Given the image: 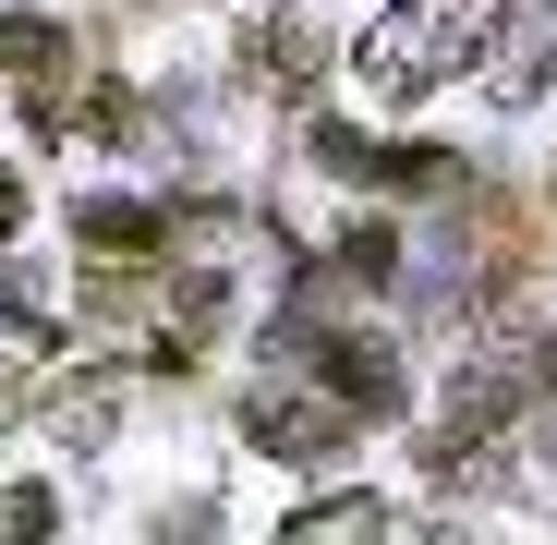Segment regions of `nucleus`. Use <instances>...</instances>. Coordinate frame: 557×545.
Listing matches in <instances>:
<instances>
[{
  "instance_id": "f257e3e1",
  "label": "nucleus",
  "mask_w": 557,
  "mask_h": 545,
  "mask_svg": "<svg viewBox=\"0 0 557 545\" xmlns=\"http://www.w3.org/2000/svg\"><path fill=\"white\" fill-rule=\"evenodd\" d=\"M473 49H485V13H460V0H400V13H376L363 25V85L376 98H424V85H448V73H473Z\"/></svg>"
},
{
  "instance_id": "f03ea898",
  "label": "nucleus",
  "mask_w": 557,
  "mask_h": 545,
  "mask_svg": "<svg viewBox=\"0 0 557 545\" xmlns=\"http://www.w3.org/2000/svg\"><path fill=\"white\" fill-rule=\"evenodd\" d=\"M0 73L25 85V122L61 146L73 134V110H85V61H73V37L49 25V13H25V25H0Z\"/></svg>"
},
{
  "instance_id": "7ed1b4c3",
  "label": "nucleus",
  "mask_w": 557,
  "mask_h": 545,
  "mask_svg": "<svg viewBox=\"0 0 557 545\" xmlns=\"http://www.w3.org/2000/svg\"><path fill=\"white\" fill-rule=\"evenodd\" d=\"M304 363H315V388L351 412V424H376V412H400V351L388 339H351V327H315L304 339Z\"/></svg>"
},
{
  "instance_id": "20e7f679",
  "label": "nucleus",
  "mask_w": 557,
  "mask_h": 545,
  "mask_svg": "<svg viewBox=\"0 0 557 545\" xmlns=\"http://www.w3.org/2000/svg\"><path fill=\"white\" fill-rule=\"evenodd\" d=\"M243 85H255V98H304V85H315V61H327V37L304 25V13H267V25H243Z\"/></svg>"
},
{
  "instance_id": "39448f33",
  "label": "nucleus",
  "mask_w": 557,
  "mask_h": 545,
  "mask_svg": "<svg viewBox=\"0 0 557 545\" xmlns=\"http://www.w3.org/2000/svg\"><path fill=\"white\" fill-rule=\"evenodd\" d=\"M255 448H278V461H327V448H351V412H339V400L267 388V400H255Z\"/></svg>"
},
{
  "instance_id": "423d86ee",
  "label": "nucleus",
  "mask_w": 557,
  "mask_h": 545,
  "mask_svg": "<svg viewBox=\"0 0 557 545\" xmlns=\"http://www.w3.org/2000/svg\"><path fill=\"white\" fill-rule=\"evenodd\" d=\"M485 85H497V98H533V85H545V61H557V37H545V13H533V0H509V13L485 25Z\"/></svg>"
},
{
  "instance_id": "0eeeda50",
  "label": "nucleus",
  "mask_w": 557,
  "mask_h": 545,
  "mask_svg": "<svg viewBox=\"0 0 557 545\" xmlns=\"http://www.w3.org/2000/svg\"><path fill=\"white\" fill-rule=\"evenodd\" d=\"M267 545H388V509L376 497H315V509H292Z\"/></svg>"
},
{
  "instance_id": "6e6552de",
  "label": "nucleus",
  "mask_w": 557,
  "mask_h": 545,
  "mask_svg": "<svg viewBox=\"0 0 557 545\" xmlns=\"http://www.w3.org/2000/svg\"><path fill=\"white\" fill-rule=\"evenodd\" d=\"M110 424H122V388L110 376H61L49 388V436L61 448H110Z\"/></svg>"
},
{
  "instance_id": "1a4fd4ad",
  "label": "nucleus",
  "mask_w": 557,
  "mask_h": 545,
  "mask_svg": "<svg viewBox=\"0 0 557 545\" xmlns=\"http://www.w3.org/2000/svg\"><path fill=\"white\" fill-rule=\"evenodd\" d=\"M73 231H85V243H110V255H158V243H170V219H158V207H122V195H85Z\"/></svg>"
},
{
  "instance_id": "9d476101",
  "label": "nucleus",
  "mask_w": 557,
  "mask_h": 545,
  "mask_svg": "<svg viewBox=\"0 0 557 545\" xmlns=\"http://www.w3.org/2000/svg\"><path fill=\"white\" fill-rule=\"evenodd\" d=\"M61 533V497L49 485H13V497H0V545H49Z\"/></svg>"
},
{
  "instance_id": "9b49d317",
  "label": "nucleus",
  "mask_w": 557,
  "mask_h": 545,
  "mask_svg": "<svg viewBox=\"0 0 557 545\" xmlns=\"http://www.w3.org/2000/svg\"><path fill=\"white\" fill-rule=\"evenodd\" d=\"M388 267H400V243H388L376 219H363V231H339V280H388Z\"/></svg>"
},
{
  "instance_id": "f8f14e48",
  "label": "nucleus",
  "mask_w": 557,
  "mask_h": 545,
  "mask_svg": "<svg viewBox=\"0 0 557 545\" xmlns=\"http://www.w3.org/2000/svg\"><path fill=\"white\" fill-rule=\"evenodd\" d=\"M315 158H327V170H339V182H376V146H363V134H351V122H315Z\"/></svg>"
},
{
  "instance_id": "ddd939ff",
  "label": "nucleus",
  "mask_w": 557,
  "mask_h": 545,
  "mask_svg": "<svg viewBox=\"0 0 557 545\" xmlns=\"http://www.w3.org/2000/svg\"><path fill=\"white\" fill-rule=\"evenodd\" d=\"M13 231H25V182L0 170V243H13Z\"/></svg>"
},
{
  "instance_id": "4468645a",
  "label": "nucleus",
  "mask_w": 557,
  "mask_h": 545,
  "mask_svg": "<svg viewBox=\"0 0 557 545\" xmlns=\"http://www.w3.org/2000/svg\"><path fill=\"white\" fill-rule=\"evenodd\" d=\"M533 363H545V388H557V351H533Z\"/></svg>"
}]
</instances>
